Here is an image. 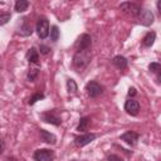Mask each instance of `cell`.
<instances>
[{
    "mask_svg": "<svg viewBox=\"0 0 161 161\" xmlns=\"http://www.w3.org/2000/svg\"><path fill=\"white\" fill-rule=\"evenodd\" d=\"M91 58H92V53H91V49H83V50H77L73 55V67L77 69V70H83L88 63L91 62Z\"/></svg>",
    "mask_w": 161,
    "mask_h": 161,
    "instance_id": "1",
    "label": "cell"
},
{
    "mask_svg": "<svg viewBox=\"0 0 161 161\" xmlns=\"http://www.w3.org/2000/svg\"><path fill=\"white\" fill-rule=\"evenodd\" d=\"M40 119L45 123H50L54 126H59L62 123V118L59 116L58 109H50V111H45L40 114Z\"/></svg>",
    "mask_w": 161,
    "mask_h": 161,
    "instance_id": "2",
    "label": "cell"
},
{
    "mask_svg": "<svg viewBox=\"0 0 161 161\" xmlns=\"http://www.w3.org/2000/svg\"><path fill=\"white\" fill-rule=\"evenodd\" d=\"M54 156V151L49 148H39L33 153L34 161H53Z\"/></svg>",
    "mask_w": 161,
    "mask_h": 161,
    "instance_id": "3",
    "label": "cell"
},
{
    "mask_svg": "<svg viewBox=\"0 0 161 161\" xmlns=\"http://www.w3.org/2000/svg\"><path fill=\"white\" fill-rule=\"evenodd\" d=\"M86 92H87V94H88L91 98H96V97H98V96L102 94L103 87H102L98 82L91 80V82H88V83L86 84Z\"/></svg>",
    "mask_w": 161,
    "mask_h": 161,
    "instance_id": "4",
    "label": "cell"
},
{
    "mask_svg": "<svg viewBox=\"0 0 161 161\" xmlns=\"http://www.w3.org/2000/svg\"><path fill=\"white\" fill-rule=\"evenodd\" d=\"M36 33L40 39H45L49 35V21L47 18H39L36 23Z\"/></svg>",
    "mask_w": 161,
    "mask_h": 161,
    "instance_id": "5",
    "label": "cell"
},
{
    "mask_svg": "<svg viewBox=\"0 0 161 161\" xmlns=\"http://www.w3.org/2000/svg\"><path fill=\"white\" fill-rule=\"evenodd\" d=\"M137 18H138L140 23H141L143 26H150V25L153 23V20H155V16H153L152 11L148 10V9H141V10L138 11Z\"/></svg>",
    "mask_w": 161,
    "mask_h": 161,
    "instance_id": "6",
    "label": "cell"
},
{
    "mask_svg": "<svg viewBox=\"0 0 161 161\" xmlns=\"http://www.w3.org/2000/svg\"><path fill=\"white\" fill-rule=\"evenodd\" d=\"M119 9L125 13V14H128L131 16H137L138 15V11L141 10V6L137 5L136 3H130V1H126V3H122L119 5Z\"/></svg>",
    "mask_w": 161,
    "mask_h": 161,
    "instance_id": "7",
    "label": "cell"
},
{
    "mask_svg": "<svg viewBox=\"0 0 161 161\" xmlns=\"http://www.w3.org/2000/svg\"><path fill=\"white\" fill-rule=\"evenodd\" d=\"M91 45H92V38H91V35H89V34H82V35L77 39L75 44H74V47H75V49H77V50L89 49V48H91Z\"/></svg>",
    "mask_w": 161,
    "mask_h": 161,
    "instance_id": "8",
    "label": "cell"
},
{
    "mask_svg": "<svg viewBox=\"0 0 161 161\" xmlns=\"http://www.w3.org/2000/svg\"><path fill=\"white\" fill-rule=\"evenodd\" d=\"M97 137L96 133H84V135H80V136H77L74 138V145L78 146V147H83V146H87L88 143H91L92 141H94V138Z\"/></svg>",
    "mask_w": 161,
    "mask_h": 161,
    "instance_id": "9",
    "label": "cell"
},
{
    "mask_svg": "<svg viewBox=\"0 0 161 161\" xmlns=\"http://www.w3.org/2000/svg\"><path fill=\"white\" fill-rule=\"evenodd\" d=\"M125 111H126L128 114H131V116H137L138 112H140V103H138L136 99L130 98V99H127L126 103H125Z\"/></svg>",
    "mask_w": 161,
    "mask_h": 161,
    "instance_id": "10",
    "label": "cell"
},
{
    "mask_svg": "<svg viewBox=\"0 0 161 161\" xmlns=\"http://www.w3.org/2000/svg\"><path fill=\"white\" fill-rule=\"evenodd\" d=\"M119 138H121L122 141H125L127 145H130V146H135V145L137 143L138 138H140V135H138L137 132H135V131H127V132L122 133Z\"/></svg>",
    "mask_w": 161,
    "mask_h": 161,
    "instance_id": "11",
    "label": "cell"
},
{
    "mask_svg": "<svg viewBox=\"0 0 161 161\" xmlns=\"http://www.w3.org/2000/svg\"><path fill=\"white\" fill-rule=\"evenodd\" d=\"M20 35L23 36H26V35H30L33 33V29H31V24L29 23V19L28 18H24L23 21H21V25H20V29L18 31Z\"/></svg>",
    "mask_w": 161,
    "mask_h": 161,
    "instance_id": "12",
    "label": "cell"
},
{
    "mask_svg": "<svg viewBox=\"0 0 161 161\" xmlns=\"http://www.w3.org/2000/svg\"><path fill=\"white\" fill-rule=\"evenodd\" d=\"M39 135H40V140H42L43 142H45V143H52V145H54V143L57 142V137H55L53 133H50V132H48V131H45V130H40V131H39Z\"/></svg>",
    "mask_w": 161,
    "mask_h": 161,
    "instance_id": "13",
    "label": "cell"
},
{
    "mask_svg": "<svg viewBox=\"0 0 161 161\" xmlns=\"http://www.w3.org/2000/svg\"><path fill=\"white\" fill-rule=\"evenodd\" d=\"M112 63H113V65H116V67H117L118 69H121V70L126 69L127 65H128V60H127L125 57H122V55H116V57L113 58Z\"/></svg>",
    "mask_w": 161,
    "mask_h": 161,
    "instance_id": "14",
    "label": "cell"
},
{
    "mask_svg": "<svg viewBox=\"0 0 161 161\" xmlns=\"http://www.w3.org/2000/svg\"><path fill=\"white\" fill-rule=\"evenodd\" d=\"M156 40V33L155 31H148L143 38H142V45L143 47H151Z\"/></svg>",
    "mask_w": 161,
    "mask_h": 161,
    "instance_id": "15",
    "label": "cell"
},
{
    "mask_svg": "<svg viewBox=\"0 0 161 161\" xmlns=\"http://www.w3.org/2000/svg\"><path fill=\"white\" fill-rule=\"evenodd\" d=\"M26 59L29 60V63H33V64H38L39 62V53L35 48H30L26 53Z\"/></svg>",
    "mask_w": 161,
    "mask_h": 161,
    "instance_id": "16",
    "label": "cell"
},
{
    "mask_svg": "<svg viewBox=\"0 0 161 161\" xmlns=\"http://www.w3.org/2000/svg\"><path fill=\"white\" fill-rule=\"evenodd\" d=\"M91 125V118L89 117H82L80 119H79V123H78V126H77V131H87L88 130V126Z\"/></svg>",
    "mask_w": 161,
    "mask_h": 161,
    "instance_id": "17",
    "label": "cell"
},
{
    "mask_svg": "<svg viewBox=\"0 0 161 161\" xmlns=\"http://www.w3.org/2000/svg\"><path fill=\"white\" fill-rule=\"evenodd\" d=\"M28 6H29V3L26 1V0H18L16 3H15V11L16 13H23V11H25L26 9H28Z\"/></svg>",
    "mask_w": 161,
    "mask_h": 161,
    "instance_id": "18",
    "label": "cell"
},
{
    "mask_svg": "<svg viewBox=\"0 0 161 161\" xmlns=\"http://www.w3.org/2000/svg\"><path fill=\"white\" fill-rule=\"evenodd\" d=\"M148 69H150L152 73H155V74L157 75V79H160V72H161V65H160V63H157V62L150 63Z\"/></svg>",
    "mask_w": 161,
    "mask_h": 161,
    "instance_id": "19",
    "label": "cell"
},
{
    "mask_svg": "<svg viewBox=\"0 0 161 161\" xmlns=\"http://www.w3.org/2000/svg\"><path fill=\"white\" fill-rule=\"evenodd\" d=\"M77 89H78V87H77L75 80L72 79V78H69V79L67 80V91H68L69 93H75Z\"/></svg>",
    "mask_w": 161,
    "mask_h": 161,
    "instance_id": "20",
    "label": "cell"
},
{
    "mask_svg": "<svg viewBox=\"0 0 161 161\" xmlns=\"http://www.w3.org/2000/svg\"><path fill=\"white\" fill-rule=\"evenodd\" d=\"M50 39H52L53 42H57V40L59 39V29H58V26H55V25H53L52 29H50Z\"/></svg>",
    "mask_w": 161,
    "mask_h": 161,
    "instance_id": "21",
    "label": "cell"
},
{
    "mask_svg": "<svg viewBox=\"0 0 161 161\" xmlns=\"http://www.w3.org/2000/svg\"><path fill=\"white\" fill-rule=\"evenodd\" d=\"M38 74H39V69H38V68H33V69H30V70L28 72V80L34 82V80L36 79Z\"/></svg>",
    "mask_w": 161,
    "mask_h": 161,
    "instance_id": "22",
    "label": "cell"
},
{
    "mask_svg": "<svg viewBox=\"0 0 161 161\" xmlns=\"http://www.w3.org/2000/svg\"><path fill=\"white\" fill-rule=\"evenodd\" d=\"M10 18H11V15H10L9 13H1V14H0V25L6 24V23L10 20Z\"/></svg>",
    "mask_w": 161,
    "mask_h": 161,
    "instance_id": "23",
    "label": "cell"
},
{
    "mask_svg": "<svg viewBox=\"0 0 161 161\" xmlns=\"http://www.w3.org/2000/svg\"><path fill=\"white\" fill-rule=\"evenodd\" d=\"M43 98H44V94H42V93H35L33 97H30L29 104H34L36 101H40V99H43Z\"/></svg>",
    "mask_w": 161,
    "mask_h": 161,
    "instance_id": "24",
    "label": "cell"
},
{
    "mask_svg": "<svg viewBox=\"0 0 161 161\" xmlns=\"http://www.w3.org/2000/svg\"><path fill=\"white\" fill-rule=\"evenodd\" d=\"M108 161H123V160L117 155H109L108 156Z\"/></svg>",
    "mask_w": 161,
    "mask_h": 161,
    "instance_id": "25",
    "label": "cell"
},
{
    "mask_svg": "<svg viewBox=\"0 0 161 161\" xmlns=\"http://www.w3.org/2000/svg\"><path fill=\"white\" fill-rule=\"evenodd\" d=\"M39 49H40V53H42V54H48L49 50H50V49H49L48 47H45V45H40Z\"/></svg>",
    "mask_w": 161,
    "mask_h": 161,
    "instance_id": "26",
    "label": "cell"
},
{
    "mask_svg": "<svg viewBox=\"0 0 161 161\" xmlns=\"http://www.w3.org/2000/svg\"><path fill=\"white\" fill-rule=\"evenodd\" d=\"M4 148H5V143H4V141L0 138V153H3Z\"/></svg>",
    "mask_w": 161,
    "mask_h": 161,
    "instance_id": "27",
    "label": "cell"
},
{
    "mask_svg": "<svg viewBox=\"0 0 161 161\" xmlns=\"http://www.w3.org/2000/svg\"><path fill=\"white\" fill-rule=\"evenodd\" d=\"M137 92H136V89L135 88H130L128 89V96H135Z\"/></svg>",
    "mask_w": 161,
    "mask_h": 161,
    "instance_id": "28",
    "label": "cell"
},
{
    "mask_svg": "<svg viewBox=\"0 0 161 161\" xmlns=\"http://www.w3.org/2000/svg\"><path fill=\"white\" fill-rule=\"evenodd\" d=\"M5 161H18V160H16L14 156H9V157H6V160H5Z\"/></svg>",
    "mask_w": 161,
    "mask_h": 161,
    "instance_id": "29",
    "label": "cell"
}]
</instances>
